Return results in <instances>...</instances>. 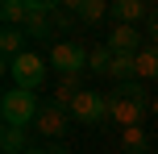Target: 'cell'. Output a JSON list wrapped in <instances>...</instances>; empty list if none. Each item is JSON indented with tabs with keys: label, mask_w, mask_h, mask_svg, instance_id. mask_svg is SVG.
Returning <instances> with one entry per match:
<instances>
[{
	"label": "cell",
	"mask_w": 158,
	"mask_h": 154,
	"mask_svg": "<svg viewBox=\"0 0 158 154\" xmlns=\"http://www.w3.org/2000/svg\"><path fill=\"white\" fill-rule=\"evenodd\" d=\"M38 113H42V100L33 96V92L8 88L4 96H0V117H4V125H17V129H29V125L38 121Z\"/></svg>",
	"instance_id": "6da1fadb"
},
{
	"label": "cell",
	"mask_w": 158,
	"mask_h": 154,
	"mask_svg": "<svg viewBox=\"0 0 158 154\" xmlns=\"http://www.w3.org/2000/svg\"><path fill=\"white\" fill-rule=\"evenodd\" d=\"M4 71L13 75V88H21V92H38L42 83H46V58L33 54V50H25L21 58L4 63Z\"/></svg>",
	"instance_id": "7a4b0ae2"
},
{
	"label": "cell",
	"mask_w": 158,
	"mask_h": 154,
	"mask_svg": "<svg viewBox=\"0 0 158 154\" xmlns=\"http://www.w3.org/2000/svg\"><path fill=\"white\" fill-rule=\"evenodd\" d=\"M25 142H29V133L17 129V125H4V129H0V150H4V154H29Z\"/></svg>",
	"instance_id": "4fadbf2b"
},
{
	"label": "cell",
	"mask_w": 158,
	"mask_h": 154,
	"mask_svg": "<svg viewBox=\"0 0 158 154\" xmlns=\"http://www.w3.org/2000/svg\"><path fill=\"white\" fill-rule=\"evenodd\" d=\"M79 92H87L79 75H58V88H54V100H50V104H58V108L71 113V104L79 100Z\"/></svg>",
	"instance_id": "30bf717a"
},
{
	"label": "cell",
	"mask_w": 158,
	"mask_h": 154,
	"mask_svg": "<svg viewBox=\"0 0 158 154\" xmlns=\"http://www.w3.org/2000/svg\"><path fill=\"white\" fill-rule=\"evenodd\" d=\"M0 21L13 25V29H25L29 25V0H4L0 4Z\"/></svg>",
	"instance_id": "8fae6325"
},
{
	"label": "cell",
	"mask_w": 158,
	"mask_h": 154,
	"mask_svg": "<svg viewBox=\"0 0 158 154\" xmlns=\"http://www.w3.org/2000/svg\"><path fill=\"white\" fill-rule=\"evenodd\" d=\"M104 46H108L112 54H137V50H142V29H137V25H112Z\"/></svg>",
	"instance_id": "52a82bcc"
},
{
	"label": "cell",
	"mask_w": 158,
	"mask_h": 154,
	"mask_svg": "<svg viewBox=\"0 0 158 154\" xmlns=\"http://www.w3.org/2000/svg\"><path fill=\"white\" fill-rule=\"evenodd\" d=\"M29 154H67V150H63V146H33Z\"/></svg>",
	"instance_id": "ac0fdd59"
},
{
	"label": "cell",
	"mask_w": 158,
	"mask_h": 154,
	"mask_svg": "<svg viewBox=\"0 0 158 154\" xmlns=\"http://www.w3.org/2000/svg\"><path fill=\"white\" fill-rule=\"evenodd\" d=\"M146 33H150V38H154V46H158V8L150 13V21H146Z\"/></svg>",
	"instance_id": "e0dca14e"
},
{
	"label": "cell",
	"mask_w": 158,
	"mask_h": 154,
	"mask_svg": "<svg viewBox=\"0 0 158 154\" xmlns=\"http://www.w3.org/2000/svg\"><path fill=\"white\" fill-rule=\"evenodd\" d=\"M67 8L75 13L79 25H96V21L108 17V4H104V0H67Z\"/></svg>",
	"instance_id": "9c48e42d"
},
{
	"label": "cell",
	"mask_w": 158,
	"mask_h": 154,
	"mask_svg": "<svg viewBox=\"0 0 158 154\" xmlns=\"http://www.w3.org/2000/svg\"><path fill=\"white\" fill-rule=\"evenodd\" d=\"M133 63H137V79H142V83L158 79V46H142L133 54Z\"/></svg>",
	"instance_id": "7c38bea8"
},
{
	"label": "cell",
	"mask_w": 158,
	"mask_h": 154,
	"mask_svg": "<svg viewBox=\"0 0 158 154\" xmlns=\"http://www.w3.org/2000/svg\"><path fill=\"white\" fill-rule=\"evenodd\" d=\"M67 125H71V113L46 100V104H42V113H38V121H33V129H38V138H63Z\"/></svg>",
	"instance_id": "8992f818"
},
{
	"label": "cell",
	"mask_w": 158,
	"mask_h": 154,
	"mask_svg": "<svg viewBox=\"0 0 158 154\" xmlns=\"http://www.w3.org/2000/svg\"><path fill=\"white\" fill-rule=\"evenodd\" d=\"M108 117V92H79V100L71 104V121H83V125H96Z\"/></svg>",
	"instance_id": "5b68a950"
},
{
	"label": "cell",
	"mask_w": 158,
	"mask_h": 154,
	"mask_svg": "<svg viewBox=\"0 0 158 154\" xmlns=\"http://www.w3.org/2000/svg\"><path fill=\"white\" fill-rule=\"evenodd\" d=\"M150 13L154 8L146 4V0H112L108 4V17L117 25H137V21H150Z\"/></svg>",
	"instance_id": "ba28073f"
},
{
	"label": "cell",
	"mask_w": 158,
	"mask_h": 154,
	"mask_svg": "<svg viewBox=\"0 0 158 154\" xmlns=\"http://www.w3.org/2000/svg\"><path fill=\"white\" fill-rule=\"evenodd\" d=\"M150 150V138H146V129L137 125V129H121V154H146Z\"/></svg>",
	"instance_id": "5bb4252c"
},
{
	"label": "cell",
	"mask_w": 158,
	"mask_h": 154,
	"mask_svg": "<svg viewBox=\"0 0 158 154\" xmlns=\"http://www.w3.org/2000/svg\"><path fill=\"white\" fill-rule=\"evenodd\" d=\"M112 92H117V96H125V100H142V104H146V100H150V96H146V83H142V79H129V83H117V88H112Z\"/></svg>",
	"instance_id": "2e32d148"
},
{
	"label": "cell",
	"mask_w": 158,
	"mask_h": 154,
	"mask_svg": "<svg viewBox=\"0 0 158 154\" xmlns=\"http://www.w3.org/2000/svg\"><path fill=\"white\" fill-rule=\"evenodd\" d=\"M87 54H92V50H87L83 42H54L50 67H58V75H83L87 71Z\"/></svg>",
	"instance_id": "3957f363"
},
{
	"label": "cell",
	"mask_w": 158,
	"mask_h": 154,
	"mask_svg": "<svg viewBox=\"0 0 158 154\" xmlns=\"http://www.w3.org/2000/svg\"><path fill=\"white\" fill-rule=\"evenodd\" d=\"M150 113H154V117H158V96H154V100H150Z\"/></svg>",
	"instance_id": "d6986e66"
},
{
	"label": "cell",
	"mask_w": 158,
	"mask_h": 154,
	"mask_svg": "<svg viewBox=\"0 0 158 154\" xmlns=\"http://www.w3.org/2000/svg\"><path fill=\"white\" fill-rule=\"evenodd\" d=\"M112 58H117V54H112L108 46H92V54H87V71H92V75H108V71H112Z\"/></svg>",
	"instance_id": "9a60e30c"
},
{
	"label": "cell",
	"mask_w": 158,
	"mask_h": 154,
	"mask_svg": "<svg viewBox=\"0 0 158 154\" xmlns=\"http://www.w3.org/2000/svg\"><path fill=\"white\" fill-rule=\"evenodd\" d=\"M146 113H150V104L125 100V96H117V92H108V121H117L121 129H137V125L146 121Z\"/></svg>",
	"instance_id": "277c9868"
}]
</instances>
